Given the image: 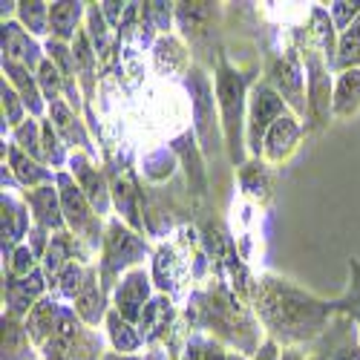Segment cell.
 Segmentation results:
<instances>
[{"label": "cell", "mask_w": 360, "mask_h": 360, "mask_svg": "<svg viewBox=\"0 0 360 360\" xmlns=\"http://www.w3.org/2000/svg\"><path fill=\"white\" fill-rule=\"evenodd\" d=\"M86 15L84 4H72V0H55L49 4V35L55 41H75L81 32V18Z\"/></svg>", "instance_id": "obj_15"}, {"label": "cell", "mask_w": 360, "mask_h": 360, "mask_svg": "<svg viewBox=\"0 0 360 360\" xmlns=\"http://www.w3.org/2000/svg\"><path fill=\"white\" fill-rule=\"evenodd\" d=\"M35 78H38V86H41V93H44V98L52 104V101H61V93L67 89V78L61 75V70H58L49 58L41 64V70L35 72Z\"/></svg>", "instance_id": "obj_33"}, {"label": "cell", "mask_w": 360, "mask_h": 360, "mask_svg": "<svg viewBox=\"0 0 360 360\" xmlns=\"http://www.w3.org/2000/svg\"><path fill=\"white\" fill-rule=\"evenodd\" d=\"M328 15H332L335 29L346 32V29L360 18V0H354V4H349V0H338V4L328 6Z\"/></svg>", "instance_id": "obj_42"}, {"label": "cell", "mask_w": 360, "mask_h": 360, "mask_svg": "<svg viewBox=\"0 0 360 360\" xmlns=\"http://www.w3.org/2000/svg\"><path fill=\"white\" fill-rule=\"evenodd\" d=\"M288 104L280 98V93L271 86V84H257L251 89V98H248V122H245V136H248V147L251 153L259 156L262 153V144H265V136L271 130L283 115H288L285 110Z\"/></svg>", "instance_id": "obj_5"}, {"label": "cell", "mask_w": 360, "mask_h": 360, "mask_svg": "<svg viewBox=\"0 0 360 360\" xmlns=\"http://www.w3.org/2000/svg\"><path fill=\"white\" fill-rule=\"evenodd\" d=\"M127 6H130V4H112V0H107V4H101L104 20L118 29V26H122V20H124V15H127Z\"/></svg>", "instance_id": "obj_46"}, {"label": "cell", "mask_w": 360, "mask_h": 360, "mask_svg": "<svg viewBox=\"0 0 360 360\" xmlns=\"http://www.w3.org/2000/svg\"><path fill=\"white\" fill-rule=\"evenodd\" d=\"M4 75L9 78V84L18 86V96L23 98L29 115L41 122V115H44V93H41L38 78L32 75V70H26L20 64H12V61H4Z\"/></svg>", "instance_id": "obj_17"}, {"label": "cell", "mask_w": 360, "mask_h": 360, "mask_svg": "<svg viewBox=\"0 0 360 360\" xmlns=\"http://www.w3.org/2000/svg\"><path fill=\"white\" fill-rule=\"evenodd\" d=\"M150 360H167L165 354H153V357H150Z\"/></svg>", "instance_id": "obj_51"}, {"label": "cell", "mask_w": 360, "mask_h": 360, "mask_svg": "<svg viewBox=\"0 0 360 360\" xmlns=\"http://www.w3.org/2000/svg\"><path fill=\"white\" fill-rule=\"evenodd\" d=\"M268 78H271V86L277 89L280 98L288 107H294L300 115L309 112L306 89H303V70H300V64L294 61V58H280V61H274Z\"/></svg>", "instance_id": "obj_9"}, {"label": "cell", "mask_w": 360, "mask_h": 360, "mask_svg": "<svg viewBox=\"0 0 360 360\" xmlns=\"http://www.w3.org/2000/svg\"><path fill=\"white\" fill-rule=\"evenodd\" d=\"M173 265H176V259H173V254H170L167 248H162V251L156 254V259H153V280H156L165 291L173 285Z\"/></svg>", "instance_id": "obj_44"}, {"label": "cell", "mask_w": 360, "mask_h": 360, "mask_svg": "<svg viewBox=\"0 0 360 360\" xmlns=\"http://www.w3.org/2000/svg\"><path fill=\"white\" fill-rule=\"evenodd\" d=\"M0 98H4V122L9 124V127H20L23 122H26V104H23V98L18 96V89L4 78V86H0Z\"/></svg>", "instance_id": "obj_35"}, {"label": "cell", "mask_w": 360, "mask_h": 360, "mask_svg": "<svg viewBox=\"0 0 360 360\" xmlns=\"http://www.w3.org/2000/svg\"><path fill=\"white\" fill-rule=\"evenodd\" d=\"M15 147H20L23 153H29L35 162H44V130L35 118H26L15 130Z\"/></svg>", "instance_id": "obj_31"}, {"label": "cell", "mask_w": 360, "mask_h": 360, "mask_svg": "<svg viewBox=\"0 0 360 360\" xmlns=\"http://www.w3.org/2000/svg\"><path fill=\"white\" fill-rule=\"evenodd\" d=\"M46 58H49V61H52L58 70H61V75L67 78V84L75 81V55H72V46H70V44L49 38V41H46Z\"/></svg>", "instance_id": "obj_36"}, {"label": "cell", "mask_w": 360, "mask_h": 360, "mask_svg": "<svg viewBox=\"0 0 360 360\" xmlns=\"http://www.w3.org/2000/svg\"><path fill=\"white\" fill-rule=\"evenodd\" d=\"M173 4H144V12H147V18L153 20L162 32H167L170 29V18H173V9H170Z\"/></svg>", "instance_id": "obj_45"}, {"label": "cell", "mask_w": 360, "mask_h": 360, "mask_svg": "<svg viewBox=\"0 0 360 360\" xmlns=\"http://www.w3.org/2000/svg\"><path fill=\"white\" fill-rule=\"evenodd\" d=\"M354 317H357V326H360V309H357V311H354Z\"/></svg>", "instance_id": "obj_53"}, {"label": "cell", "mask_w": 360, "mask_h": 360, "mask_svg": "<svg viewBox=\"0 0 360 360\" xmlns=\"http://www.w3.org/2000/svg\"><path fill=\"white\" fill-rule=\"evenodd\" d=\"M335 67H338L340 72H343V70H360V18L346 29V32H340Z\"/></svg>", "instance_id": "obj_28"}, {"label": "cell", "mask_w": 360, "mask_h": 360, "mask_svg": "<svg viewBox=\"0 0 360 360\" xmlns=\"http://www.w3.org/2000/svg\"><path fill=\"white\" fill-rule=\"evenodd\" d=\"M58 306L52 297H44L41 303H35L32 306V311L26 314V320H23V328H26V335H29V340L32 343H38V346H46V340L52 338V332H55V320H58Z\"/></svg>", "instance_id": "obj_21"}, {"label": "cell", "mask_w": 360, "mask_h": 360, "mask_svg": "<svg viewBox=\"0 0 360 360\" xmlns=\"http://www.w3.org/2000/svg\"><path fill=\"white\" fill-rule=\"evenodd\" d=\"M49 122H52L55 133L61 136V141H64V144L89 150L86 133H84L81 122L75 118V110H72L70 104H64V101H52V104H49Z\"/></svg>", "instance_id": "obj_22"}, {"label": "cell", "mask_w": 360, "mask_h": 360, "mask_svg": "<svg viewBox=\"0 0 360 360\" xmlns=\"http://www.w3.org/2000/svg\"><path fill=\"white\" fill-rule=\"evenodd\" d=\"M46 291V274L41 268H35L29 277H6V306H9V317H23L32 311L35 303L44 300Z\"/></svg>", "instance_id": "obj_11"}, {"label": "cell", "mask_w": 360, "mask_h": 360, "mask_svg": "<svg viewBox=\"0 0 360 360\" xmlns=\"http://www.w3.org/2000/svg\"><path fill=\"white\" fill-rule=\"evenodd\" d=\"M70 167H72V173H75V182H78V188L84 191V196L89 199V205L96 207V214L101 217V214H107L110 211V188H107V182H104V176L86 162V156H81V153H75L72 159H70Z\"/></svg>", "instance_id": "obj_13"}, {"label": "cell", "mask_w": 360, "mask_h": 360, "mask_svg": "<svg viewBox=\"0 0 360 360\" xmlns=\"http://www.w3.org/2000/svg\"><path fill=\"white\" fill-rule=\"evenodd\" d=\"M306 86H309V115L314 124H326L328 112H332V78L326 75L323 61L311 52L306 61Z\"/></svg>", "instance_id": "obj_10"}, {"label": "cell", "mask_w": 360, "mask_h": 360, "mask_svg": "<svg viewBox=\"0 0 360 360\" xmlns=\"http://www.w3.org/2000/svg\"><path fill=\"white\" fill-rule=\"evenodd\" d=\"M170 317H173L170 300H167V297H153V300H150V303L144 306L141 320H139V332H141V338H144L147 343L159 340V338L167 332Z\"/></svg>", "instance_id": "obj_25"}, {"label": "cell", "mask_w": 360, "mask_h": 360, "mask_svg": "<svg viewBox=\"0 0 360 360\" xmlns=\"http://www.w3.org/2000/svg\"><path fill=\"white\" fill-rule=\"evenodd\" d=\"M41 130H44V162L52 165V167H61V165L67 162L61 136L55 133V127H52L49 118H41Z\"/></svg>", "instance_id": "obj_37"}, {"label": "cell", "mask_w": 360, "mask_h": 360, "mask_svg": "<svg viewBox=\"0 0 360 360\" xmlns=\"http://www.w3.org/2000/svg\"><path fill=\"white\" fill-rule=\"evenodd\" d=\"M81 335V317L75 314V309L61 306L58 309V320H55V332L44 346L46 360H64L70 357V349L75 343V338Z\"/></svg>", "instance_id": "obj_14"}, {"label": "cell", "mask_w": 360, "mask_h": 360, "mask_svg": "<svg viewBox=\"0 0 360 360\" xmlns=\"http://www.w3.org/2000/svg\"><path fill=\"white\" fill-rule=\"evenodd\" d=\"M280 360H306L300 352H294V349H288V352H280Z\"/></svg>", "instance_id": "obj_50"}, {"label": "cell", "mask_w": 360, "mask_h": 360, "mask_svg": "<svg viewBox=\"0 0 360 360\" xmlns=\"http://www.w3.org/2000/svg\"><path fill=\"white\" fill-rule=\"evenodd\" d=\"M257 309H259L262 320L271 326L277 335H283L288 340L314 338L326 326L328 311H332L328 303H320V300L297 291L280 280H265L259 285Z\"/></svg>", "instance_id": "obj_1"}, {"label": "cell", "mask_w": 360, "mask_h": 360, "mask_svg": "<svg viewBox=\"0 0 360 360\" xmlns=\"http://www.w3.org/2000/svg\"><path fill=\"white\" fill-rule=\"evenodd\" d=\"M150 283H153V277H150L144 268H130V271L118 280V285H115L112 306H115L118 314H122L127 323H133V326H139L144 306L153 300V297H150Z\"/></svg>", "instance_id": "obj_6"}, {"label": "cell", "mask_w": 360, "mask_h": 360, "mask_svg": "<svg viewBox=\"0 0 360 360\" xmlns=\"http://www.w3.org/2000/svg\"><path fill=\"white\" fill-rule=\"evenodd\" d=\"M104 306H107L104 288L98 285L93 268H86L84 288H81V294L75 297V314H78L81 323H86V326H98L101 320H107V309H104Z\"/></svg>", "instance_id": "obj_16"}, {"label": "cell", "mask_w": 360, "mask_h": 360, "mask_svg": "<svg viewBox=\"0 0 360 360\" xmlns=\"http://www.w3.org/2000/svg\"><path fill=\"white\" fill-rule=\"evenodd\" d=\"M75 243H78V239H75L70 231H61V233H55V236L49 239V248H46V254H44V274L52 280V285H55L58 277H61L64 268L72 262Z\"/></svg>", "instance_id": "obj_24"}, {"label": "cell", "mask_w": 360, "mask_h": 360, "mask_svg": "<svg viewBox=\"0 0 360 360\" xmlns=\"http://www.w3.org/2000/svg\"><path fill=\"white\" fill-rule=\"evenodd\" d=\"M110 23L104 20L101 4H89L86 6V35L96 46V55H107L110 52Z\"/></svg>", "instance_id": "obj_32"}, {"label": "cell", "mask_w": 360, "mask_h": 360, "mask_svg": "<svg viewBox=\"0 0 360 360\" xmlns=\"http://www.w3.org/2000/svg\"><path fill=\"white\" fill-rule=\"evenodd\" d=\"M107 328H110V340H112L115 352H122V354H130V352H136V349L144 343V338H141V332H139V326L127 323L115 309L107 314Z\"/></svg>", "instance_id": "obj_26"}, {"label": "cell", "mask_w": 360, "mask_h": 360, "mask_svg": "<svg viewBox=\"0 0 360 360\" xmlns=\"http://www.w3.org/2000/svg\"><path fill=\"white\" fill-rule=\"evenodd\" d=\"M23 332H26V328L18 326L15 317H6V320H4V360H18V357H23L26 340H23V343L15 340V338H20Z\"/></svg>", "instance_id": "obj_40"}, {"label": "cell", "mask_w": 360, "mask_h": 360, "mask_svg": "<svg viewBox=\"0 0 360 360\" xmlns=\"http://www.w3.org/2000/svg\"><path fill=\"white\" fill-rule=\"evenodd\" d=\"M228 357H231V354H225V352H222V346H219V343H214V340L202 346V360H228Z\"/></svg>", "instance_id": "obj_48"}, {"label": "cell", "mask_w": 360, "mask_h": 360, "mask_svg": "<svg viewBox=\"0 0 360 360\" xmlns=\"http://www.w3.org/2000/svg\"><path fill=\"white\" fill-rule=\"evenodd\" d=\"M297 139H300V124L294 115H283L280 122L268 130L265 136V144H262V153L271 159V162H283L294 153L297 147Z\"/></svg>", "instance_id": "obj_18"}, {"label": "cell", "mask_w": 360, "mask_h": 360, "mask_svg": "<svg viewBox=\"0 0 360 360\" xmlns=\"http://www.w3.org/2000/svg\"><path fill=\"white\" fill-rule=\"evenodd\" d=\"M98 354H101V340H98V335L81 328V335L75 338V343H72V349H70V360H98Z\"/></svg>", "instance_id": "obj_41"}, {"label": "cell", "mask_w": 360, "mask_h": 360, "mask_svg": "<svg viewBox=\"0 0 360 360\" xmlns=\"http://www.w3.org/2000/svg\"><path fill=\"white\" fill-rule=\"evenodd\" d=\"M9 153V167H12V173H15V179H18V185H23V188H29V191H35V188H44V185H52V170L49 167H41V162H35L29 153H23L20 147H9L6 150Z\"/></svg>", "instance_id": "obj_19"}, {"label": "cell", "mask_w": 360, "mask_h": 360, "mask_svg": "<svg viewBox=\"0 0 360 360\" xmlns=\"http://www.w3.org/2000/svg\"><path fill=\"white\" fill-rule=\"evenodd\" d=\"M0 205H4V259H6L29 231V211L6 191H4V202Z\"/></svg>", "instance_id": "obj_20"}, {"label": "cell", "mask_w": 360, "mask_h": 360, "mask_svg": "<svg viewBox=\"0 0 360 360\" xmlns=\"http://www.w3.org/2000/svg\"><path fill=\"white\" fill-rule=\"evenodd\" d=\"M72 55H75V75L84 81L86 93H89V89H93V75H96L98 55H96L93 41H89V35H86V29H81V32L75 35V41H72Z\"/></svg>", "instance_id": "obj_27"}, {"label": "cell", "mask_w": 360, "mask_h": 360, "mask_svg": "<svg viewBox=\"0 0 360 360\" xmlns=\"http://www.w3.org/2000/svg\"><path fill=\"white\" fill-rule=\"evenodd\" d=\"M323 360H360V346L352 340V343H343L338 346L335 352H328Z\"/></svg>", "instance_id": "obj_47"}, {"label": "cell", "mask_w": 360, "mask_h": 360, "mask_svg": "<svg viewBox=\"0 0 360 360\" xmlns=\"http://www.w3.org/2000/svg\"><path fill=\"white\" fill-rule=\"evenodd\" d=\"M360 110V70H343L335 81L332 112L338 118H349Z\"/></svg>", "instance_id": "obj_23"}, {"label": "cell", "mask_w": 360, "mask_h": 360, "mask_svg": "<svg viewBox=\"0 0 360 360\" xmlns=\"http://www.w3.org/2000/svg\"><path fill=\"white\" fill-rule=\"evenodd\" d=\"M26 205L29 214L35 219V228L46 231V233H61L67 219H64V207H61V193H58L52 185L35 188L26 193Z\"/></svg>", "instance_id": "obj_12"}, {"label": "cell", "mask_w": 360, "mask_h": 360, "mask_svg": "<svg viewBox=\"0 0 360 360\" xmlns=\"http://www.w3.org/2000/svg\"><path fill=\"white\" fill-rule=\"evenodd\" d=\"M84 280H86V271H84L78 262H70L64 271H61V277L55 280V285H58V291H61L64 297L75 300L81 294V288H84Z\"/></svg>", "instance_id": "obj_39"}, {"label": "cell", "mask_w": 360, "mask_h": 360, "mask_svg": "<svg viewBox=\"0 0 360 360\" xmlns=\"http://www.w3.org/2000/svg\"><path fill=\"white\" fill-rule=\"evenodd\" d=\"M144 254H147L144 239L139 233H133L127 225L112 219L107 225V233H104V259H101V283H104V288H110L115 283V277L122 274V268L136 265Z\"/></svg>", "instance_id": "obj_4"}, {"label": "cell", "mask_w": 360, "mask_h": 360, "mask_svg": "<svg viewBox=\"0 0 360 360\" xmlns=\"http://www.w3.org/2000/svg\"><path fill=\"white\" fill-rule=\"evenodd\" d=\"M311 26H314V35L323 41V46L332 52L335 49V23H332V18H328V12L326 9H314L311 12Z\"/></svg>", "instance_id": "obj_43"}, {"label": "cell", "mask_w": 360, "mask_h": 360, "mask_svg": "<svg viewBox=\"0 0 360 360\" xmlns=\"http://www.w3.org/2000/svg\"><path fill=\"white\" fill-rule=\"evenodd\" d=\"M4 61L20 64L26 70L38 72L46 58L41 55V46L35 44V38L26 32L18 20H4Z\"/></svg>", "instance_id": "obj_8"}, {"label": "cell", "mask_w": 360, "mask_h": 360, "mask_svg": "<svg viewBox=\"0 0 360 360\" xmlns=\"http://www.w3.org/2000/svg\"><path fill=\"white\" fill-rule=\"evenodd\" d=\"M55 188L61 193V207H64V219H67L70 233L89 248L104 245L101 217L96 214V207L89 205V199L84 196V191L78 188L75 179L70 173H55Z\"/></svg>", "instance_id": "obj_3"}, {"label": "cell", "mask_w": 360, "mask_h": 360, "mask_svg": "<svg viewBox=\"0 0 360 360\" xmlns=\"http://www.w3.org/2000/svg\"><path fill=\"white\" fill-rule=\"evenodd\" d=\"M214 15V4H179L176 6V20H179V26L185 29V32L191 35H199L202 29L199 26H205V20Z\"/></svg>", "instance_id": "obj_34"}, {"label": "cell", "mask_w": 360, "mask_h": 360, "mask_svg": "<svg viewBox=\"0 0 360 360\" xmlns=\"http://www.w3.org/2000/svg\"><path fill=\"white\" fill-rule=\"evenodd\" d=\"M18 23L20 26H29V35L49 32V4H41V0L18 4Z\"/></svg>", "instance_id": "obj_30"}, {"label": "cell", "mask_w": 360, "mask_h": 360, "mask_svg": "<svg viewBox=\"0 0 360 360\" xmlns=\"http://www.w3.org/2000/svg\"><path fill=\"white\" fill-rule=\"evenodd\" d=\"M217 104L222 112V133L231 159L239 165L245 159L243 150V127H245V78L239 75L228 61H219L217 70Z\"/></svg>", "instance_id": "obj_2"}, {"label": "cell", "mask_w": 360, "mask_h": 360, "mask_svg": "<svg viewBox=\"0 0 360 360\" xmlns=\"http://www.w3.org/2000/svg\"><path fill=\"white\" fill-rule=\"evenodd\" d=\"M257 360H280V352H277L274 340H265L262 343V349L257 352Z\"/></svg>", "instance_id": "obj_49"}, {"label": "cell", "mask_w": 360, "mask_h": 360, "mask_svg": "<svg viewBox=\"0 0 360 360\" xmlns=\"http://www.w3.org/2000/svg\"><path fill=\"white\" fill-rule=\"evenodd\" d=\"M228 360H243V357H239V354H231V357H228Z\"/></svg>", "instance_id": "obj_52"}, {"label": "cell", "mask_w": 360, "mask_h": 360, "mask_svg": "<svg viewBox=\"0 0 360 360\" xmlns=\"http://www.w3.org/2000/svg\"><path fill=\"white\" fill-rule=\"evenodd\" d=\"M188 89L193 98V122H196V133L202 139V147L211 150L217 147V115H214V89L207 75H202L199 70H191L188 78Z\"/></svg>", "instance_id": "obj_7"}, {"label": "cell", "mask_w": 360, "mask_h": 360, "mask_svg": "<svg viewBox=\"0 0 360 360\" xmlns=\"http://www.w3.org/2000/svg\"><path fill=\"white\" fill-rule=\"evenodd\" d=\"M110 191H112V202L118 207V214L124 217V222H130L133 228H141V219H139V211H136V188H133L130 179L118 176Z\"/></svg>", "instance_id": "obj_29"}, {"label": "cell", "mask_w": 360, "mask_h": 360, "mask_svg": "<svg viewBox=\"0 0 360 360\" xmlns=\"http://www.w3.org/2000/svg\"><path fill=\"white\" fill-rule=\"evenodd\" d=\"M9 262H6V271H9V277H29L35 271V262H38V257H35V251L29 248V245H18L9 257H6Z\"/></svg>", "instance_id": "obj_38"}]
</instances>
